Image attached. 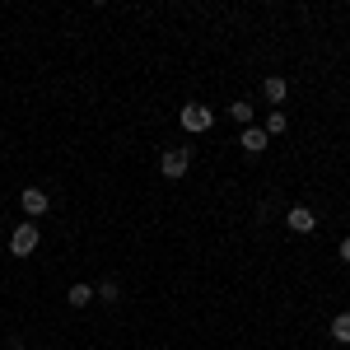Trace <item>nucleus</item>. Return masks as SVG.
Listing matches in <instances>:
<instances>
[{
    "label": "nucleus",
    "mask_w": 350,
    "mask_h": 350,
    "mask_svg": "<svg viewBox=\"0 0 350 350\" xmlns=\"http://www.w3.org/2000/svg\"><path fill=\"white\" fill-rule=\"evenodd\" d=\"M178 122H183L191 135H201V131H211V126H215V112L206 108V103H187V108L178 112Z\"/></svg>",
    "instance_id": "f257e3e1"
},
{
    "label": "nucleus",
    "mask_w": 350,
    "mask_h": 350,
    "mask_svg": "<svg viewBox=\"0 0 350 350\" xmlns=\"http://www.w3.org/2000/svg\"><path fill=\"white\" fill-rule=\"evenodd\" d=\"M159 168H163V178H183L191 168V150H163Z\"/></svg>",
    "instance_id": "7ed1b4c3"
},
{
    "label": "nucleus",
    "mask_w": 350,
    "mask_h": 350,
    "mask_svg": "<svg viewBox=\"0 0 350 350\" xmlns=\"http://www.w3.org/2000/svg\"><path fill=\"white\" fill-rule=\"evenodd\" d=\"M70 304H75V308L94 304V290H89V285H70Z\"/></svg>",
    "instance_id": "9d476101"
},
{
    "label": "nucleus",
    "mask_w": 350,
    "mask_h": 350,
    "mask_svg": "<svg viewBox=\"0 0 350 350\" xmlns=\"http://www.w3.org/2000/svg\"><path fill=\"white\" fill-rule=\"evenodd\" d=\"M285 224H290L295 234H313V229H318V219H313V211H308V206H295V211L285 215Z\"/></svg>",
    "instance_id": "39448f33"
},
{
    "label": "nucleus",
    "mask_w": 350,
    "mask_h": 350,
    "mask_svg": "<svg viewBox=\"0 0 350 350\" xmlns=\"http://www.w3.org/2000/svg\"><path fill=\"white\" fill-rule=\"evenodd\" d=\"M19 201H24V211L33 215V224L47 215V211H52V196H47L42 187H24V196H19Z\"/></svg>",
    "instance_id": "f03ea898"
},
{
    "label": "nucleus",
    "mask_w": 350,
    "mask_h": 350,
    "mask_svg": "<svg viewBox=\"0 0 350 350\" xmlns=\"http://www.w3.org/2000/svg\"><path fill=\"white\" fill-rule=\"evenodd\" d=\"M341 262H346V267H350V239L341 243Z\"/></svg>",
    "instance_id": "f8f14e48"
},
{
    "label": "nucleus",
    "mask_w": 350,
    "mask_h": 350,
    "mask_svg": "<svg viewBox=\"0 0 350 350\" xmlns=\"http://www.w3.org/2000/svg\"><path fill=\"white\" fill-rule=\"evenodd\" d=\"M229 117H234L239 126H252V117H257V112H252V103H247V98H239V103L229 108Z\"/></svg>",
    "instance_id": "6e6552de"
},
{
    "label": "nucleus",
    "mask_w": 350,
    "mask_h": 350,
    "mask_svg": "<svg viewBox=\"0 0 350 350\" xmlns=\"http://www.w3.org/2000/svg\"><path fill=\"white\" fill-rule=\"evenodd\" d=\"M10 252H14V257L38 252V224H19V229H14V239H10Z\"/></svg>",
    "instance_id": "20e7f679"
},
{
    "label": "nucleus",
    "mask_w": 350,
    "mask_h": 350,
    "mask_svg": "<svg viewBox=\"0 0 350 350\" xmlns=\"http://www.w3.org/2000/svg\"><path fill=\"white\" fill-rule=\"evenodd\" d=\"M243 150H247V154H262V150H267V131H262V126H243Z\"/></svg>",
    "instance_id": "0eeeda50"
},
{
    "label": "nucleus",
    "mask_w": 350,
    "mask_h": 350,
    "mask_svg": "<svg viewBox=\"0 0 350 350\" xmlns=\"http://www.w3.org/2000/svg\"><path fill=\"white\" fill-rule=\"evenodd\" d=\"M332 336H336L341 346H350V313H336V318H332Z\"/></svg>",
    "instance_id": "1a4fd4ad"
},
{
    "label": "nucleus",
    "mask_w": 350,
    "mask_h": 350,
    "mask_svg": "<svg viewBox=\"0 0 350 350\" xmlns=\"http://www.w3.org/2000/svg\"><path fill=\"white\" fill-rule=\"evenodd\" d=\"M262 94H267V103H285V94H290V84L280 80V75H267V80H262Z\"/></svg>",
    "instance_id": "423d86ee"
},
{
    "label": "nucleus",
    "mask_w": 350,
    "mask_h": 350,
    "mask_svg": "<svg viewBox=\"0 0 350 350\" xmlns=\"http://www.w3.org/2000/svg\"><path fill=\"white\" fill-rule=\"evenodd\" d=\"M285 126H290V122H285V112H271V117H267V135H280Z\"/></svg>",
    "instance_id": "9b49d317"
}]
</instances>
